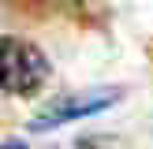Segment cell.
Returning a JSON list of instances; mask_svg holds the SVG:
<instances>
[{"label": "cell", "mask_w": 153, "mask_h": 149, "mask_svg": "<svg viewBox=\"0 0 153 149\" xmlns=\"http://www.w3.org/2000/svg\"><path fill=\"white\" fill-rule=\"evenodd\" d=\"M123 97V89L116 86H105V89H79V93H64V97H52L34 119H30V131H56L64 123H75V119H86L97 116V112L112 108V104Z\"/></svg>", "instance_id": "obj_2"}, {"label": "cell", "mask_w": 153, "mask_h": 149, "mask_svg": "<svg viewBox=\"0 0 153 149\" xmlns=\"http://www.w3.org/2000/svg\"><path fill=\"white\" fill-rule=\"evenodd\" d=\"M0 149H26V142H19V138H11V142H4Z\"/></svg>", "instance_id": "obj_3"}, {"label": "cell", "mask_w": 153, "mask_h": 149, "mask_svg": "<svg viewBox=\"0 0 153 149\" xmlns=\"http://www.w3.org/2000/svg\"><path fill=\"white\" fill-rule=\"evenodd\" d=\"M49 78V60L37 45L22 37H0V89L15 97H30Z\"/></svg>", "instance_id": "obj_1"}]
</instances>
